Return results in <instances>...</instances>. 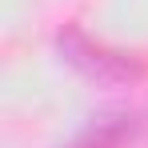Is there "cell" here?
Returning <instances> with one entry per match:
<instances>
[{
  "instance_id": "2",
  "label": "cell",
  "mask_w": 148,
  "mask_h": 148,
  "mask_svg": "<svg viewBox=\"0 0 148 148\" xmlns=\"http://www.w3.org/2000/svg\"><path fill=\"white\" fill-rule=\"evenodd\" d=\"M128 136V128H124V120H104L100 128H92L84 140H76L72 148H116Z\"/></svg>"
},
{
  "instance_id": "1",
  "label": "cell",
  "mask_w": 148,
  "mask_h": 148,
  "mask_svg": "<svg viewBox=\"0 0 148 148\" xmlns=\"http://www.w3.org/2000/svg\"><path fill=\"white\" fill-rule=\"evenodd\" d=\"M60 48H64V56L72 60L80 72L96 76V80L120 84V80H136V76H140V64H136V60H128L120 52H108V48H100V44H88V40L76 36V32L60 36Z\"/></svg>"
}]
</instances>
